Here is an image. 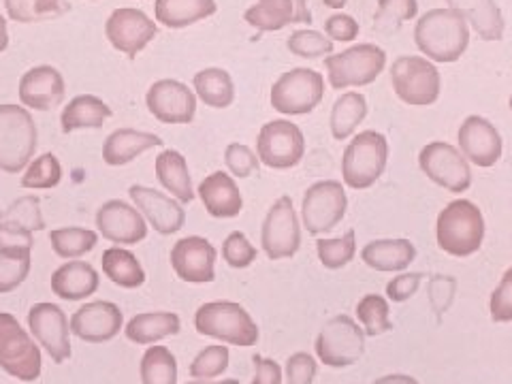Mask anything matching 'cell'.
I'll return each instance as SVG.
<instances>
[{"label": "cell", "mask_w": 512, "mask_h": 384, "mask_svg": "<svg viewBox=\"0 0 512 384\" xmlns=\"http://www.w3.org/2000/svg\"><path fill=\"white\" fill-rule=\"evenodd\" d=\"M419 167L436 186L461 195L472 186V165L453 143L431 141L419 152Z\"/></svg>", "instance_id": "4fadbf2b"}, {"label": "cell", "mask_w": 512, "mask_h": 384, "mask_svg": "<svg viewBox=\"0 0 512 384\" xmlns=\"http://www.w3.org/2000/svg\"><path fill=\"white\" fill-rule=\"evenodd\" d=\"M483 41H502L506 20L495 0H446Z\"/></svg>", "instance_id": "f1b7e54d"}, {"label": "cell", "mask_w": 512, "mask_h": 384, "mask_svg": "<svg viewBox=\"0 0 512 384\" xmlns=\"http://www.w3.org/2000/svg\"><path fill=\"white\" fill-rule=\"evenodd\" d=\"M192 90L197 99L212 109H227L235 101V84L227 69L207 67L192 77Z\"/></svg>", "instance_id": "d590c367"}, {"label": "cell", "mask_w": 512, "mask_h": 384, "mask_svg": "<svg viewBox=\"0 0 512 384\" xmlns=\"http://www.w3.org/2000/svg\"><path fill=\"white\" fill-rule=\"evenodd\" d=\"M261 248L269 261L293 259L301 248V218L295 210L293 199L282 195L263 220Z\"/></svg>", "instance_id": "5bb4252c"}, {"label": "cell", "mask_w": 512, "mask_h": 384, "mask_svg": "<svg viewBox=\"0 0 512 384\" xmlns=\"http://www.w3.org/2000/svg\"><path fill=\"white\" fill-rule=\"evenodd\" d=\"M35 5L47 18H56V15L67 11V7H62V0H35Z\"/></svg>", "instance_id": "9f6ffc18"}, {"label": "cell", "mask_w": 512, "mask_h": 384, "mask_svg": "<svg viewBox=\"0 0 512 384\" xmlns=\"http://www.w3.org/2000/svg\"><path fill=\"white\" fill-rule=\"evenodd\" d=\"M103 276L126 291L143 286L146 282V269H143L137 254L124 246H111L101 256Z\"/></svg>", "instance_id": "e575fe53"}, {"label": "cell", "mask_w": 512, "mask_h": 384, "mask_svg": "<svg viewBox=\"0 0 512 384\" xmlns=\"http://www.w3.org/2000/svg\"><path fill=\"white\" fill-rule=\"evenodd\" d=\"M62 182V165L56 154L45 152L30 160L24 169L20 186L26 190H52Z\"/></svg>", "instance_id": "7bdbcfd3"}, {"label": "cell", "mask_w": 512, "mask_h": 384, "mask_svg": "<svg viewBox=\"0 0 512 384\" xmlns=\"http://www.w3.org/2000/svg\"><path fill=\"white\" fill-rule=\"evenodd\" d=\"M508 109L512 111V94H510V99H508Z\"/></svg>", "instance_id": "be15d7a7"}, {"label": "cell", "mask_w": 512, "mask_h": 384, "mask_svg": "<svg viewBox=\"0 0 512 384\" xmlns=\"http://www.w3.org/2000/svg\"><path fill=\"white\" fill-rule=\"evenodd\" d=\"M335 43L325 35V32H318L312 28H301L295 30L291 37L286 39V50L297 58L306 60H318L327 58L333 54Z\"/></svg>", "instance_id": "f6af8a7d"}, {"label": "cell", "mask_w": 512, "mask_h": 384, "mask_svg": "<svg viewBox=\"0 0 512 384\" xmlns=\"http://www.w3.org/2000/svg\"><path fill=\"white\" fill-rule=\"evenodd\" d=\"M186 384H239V380H233V378H229V380H190Z\"/></svg>", "instance_id": "94428289"}, {"label": "cell", "mask_w": 512, "mask_h": 384, "mask_svg": "<svg viewBox=\"0 0 512 384\" xmlns=\"http://www.w3.org/2000/svg\"><path fill=\"white\" fill-rule=\"evenodd\" d=\"M224 165H227V171L235 180H246L259 171L261 160L250 146H246V143L235 141V143H229L227 150H224Z\"/></svg>", "instance_id": "c3c4849f"}, {"label": "cell", "mask_w": 512, "mask_h": 384, "mask_svg": "<svg viewBox=\"0 0 512 384\" xmlns=\"http://www.w3.org/2000/svg\"><path fill=\"white\" fill-rule=\"evenodd\" d=\"M421 282H423V274H419V271H402V274H397L387 284V293L384 295H387V299L393 303H404L419 293Z\"/></svg>", "instance_id": "816d5d0a"}, {"label": "cell", "mask_w": 512, "mask_h": 384, "mask_svg": "<svg viewBox=\"0 0 512 384\" xmlns=\"http://www.w3.org/2000/svg\"><path fill=\"white\" fill-rule=\"evenodd\" d=\"M141 384H178V359L167 346H148L139 363Z\"/></svg>", "instance_id": "f35d334b"}, {"label": "cell", "mask_w": 512, "mask_h": 384, "mask_svg": "<svg viewBox=\"0 0 512 384\" xmlns=\"http://www.w3.org/2000/svg\"><path fill=\"white\" fill-rule=\"evenodd\" d=\"M45 231L41 199L24 195L0 210V235H35Z\"/></svg>", "instance_id": "836d02e7"}, {"label": "cell", "mask_w": 512, "mask_h": 384, "mask_svg": "<svg viewBox=\"0 0 512 384\" xmlns=\"http://www.w3.org/2000/svg\"><path fill=\"white\" fill-rule=\"evenodd\" d=\"M391 86L397 99L410 107H429L438 103L442 75L436 62L425 56H399L391 64Z\"/></svg>", "instance_id": "ba28073f"}, {"label": "cell", "mask_w": 512, "mask_h": 384, "mask_svg": "<svg viewBox=\"0 0 512 384\" xmlns=\"http://www.w3.org/2000/svg\"><path fill=\"white\" fill-rule=\"evenodd\" d=\"M0 370L22 382L39 380L43 370L41 346L9 312H0Z\"/></svg>", "instance_id": "52a82bcc"}, {"label": "cell", "mask_w": 512, "mask_h": 384, "mask_svg": "<svg viewBox=\"0 0 512 384\" xmlns=\"http://www.w3.org/2000/svg\"><path fill=\"white\" fill-rule=\"evenodd\" d=\"M69 325L71 335L82 342L105 344L124 331V314L114 301H88L73 312Z\"/></svg>", "instance_id": "44dd1931"}, {"label": "cell", "mask_w": 512, "mask_h": 384, "mask_svg": "<svg viewBox=\"0 0 512 384\" xmlns=\"http://www.w3.org/2000/svg\"><path fill=\"white\" fill-rule=\"evenodd\" d=\"M158 24L148 13L135 7L111 11L105 22V37L114 50L128 58H137L156 39Z\"/></svg>", "instance_id": "2e32d148"}, {"label": "cell", "mask_w": 512, "mask_h": 384, "mask_svg": "<svg viewBox=\"0 0 512 384\" xmlns=\"http://www.w3.org/2000/svg\"><path fill=\"white\" fill-rule=\"evenodd\" d=\"M325 99V77L316 69L295 67L282 73L269 92V103L282 116H308Z\"/></svg>", "instance_id": "9c48e42d"}, {"label": "cell", "mask_w": 512, "mask_h": 384, "mask_svg": "<svg viewBox=\"0 0 512 384\" xmlns=\"http://www.w3.org/2000/svg\"><path fill=\"white\" fill-rule=\"evenodd\" d=\"M295 9H297V22L295 24H310L312 22V13L308 7V0H293Z\"/></svg>", "instance_id": "680465c9"}, {"label": "cell", "mask_w": 512, "mask_h": 384, "mask_svg": "<svg viewBox=\"0 0 512 384\" xmlns=\"http://www.w3.org/2000/svg\"><path fill=\"white\" fill-rule=\"evenodd\" d=\"M414 43L427 60L453 64L468 52L470 26L451 7L429 9L414 26Z\"/></svg>", "instance_id": "6da1fadb"}, {"label": "cell", "mask_w": 512, "mask_h": 384, "mask_svg": "<svg viewBox=\"0 0 512 384\" xmlns=\"http://www.w3.org/2000/svg\"><path fill=\"white\" fill-rule=\"evenodd\" d=\"M346 3H348V0H325V5L331 7V9H344Z\"/></svg>", "instance_id": "6125c7cd"}, {"label": "cell", "mask_w": 512, "mask_h": 384, "mask_svg": "<svg viewBox=\"0 0 512 384\" xmlns=\"http://www.w3.org/2000/svg\"><path fill=\"white\" fill-rule=\"evenodd\" d=\"M99 271L86 261L62 263L50 280L52 293L64 301H84L99 291Z\"/></svg>", "instance_id": "4316f807"}, {"label": "cell", "mask_w": 512, "mask_h": 384, "mask_svg": "<svg viewBox=\"0 0 512 384\" xmlns=\"http://www.w3.org/2000/svg\"><path fill=\"white\" fill-rule=\"evenodd\" d=\"M489 316L493 323H512V267H508L489 299Z\"/></svg>", "instance_id": "681fc988"}, {"label": "cell", "mask_w": 512, "mask_h": 384, "mask_svg": "<svg viewBox=\"0 0 512 384\" xmlns=\"http://www.w3.org/2000/svg\"><path fill=\"white\" fill-rule=\"evenodd\" d=\"M318 261L325 269L338 271L355 261L357 256V233L346 231L342 237H325L316 242Z\"/></svg>", "instance_id": "b9f144b4"}, {"label": "cell", "mask_w": 512, "mask_h": 384, "mask_svg": "<svg viewBox=\"0 0 512 384\" xmlns=\"http://www.w3.org/2000/svg\"><path fill=\"white\" fill-rule=\"evenodd\" d=\"M389 303L391 301L387 297L376 293H367L359 299L355 314L357 323L363 327L367 338H378V335H384L393 329Z\"/></svg>", "instance_id": "60d3db41"}, {"label": "cell", "mask_w": 512, "mask_h": 384, "mask_svg": "<svg viewBox=\"0 0 512 384\" xmlns=\"http://www.w3.org/2000/svg\"><path fill=\"white\" fill-rule=\"evenodd\" d=\"M50 244L60 259L75 261L96 248V244H99V231L86 227H60L50 231Z\"/></svg>", "instance_id": "ab89813d"}, {"label": "cell", "mask_w": 512, "mask_h": 384, "mask_svg": "<svg viewBox=\"0 0 512 384\" xmlns=\"http://www.w3.org/2000/svg\"><path fill=\"white\" fill-rule=\"evenodd\" d=\"M169 261L182 282L210 284L216 280L218 250L207 237L188 235L178 239L171 248Z\"/></svg>", "instance_id": "ac0fdd59"}, {"label": "cell", "mask_w": 512, "mask_h": 384, "mask_svg": "<svg viewBox=\"0 0 512 384\" xmlns=\"http://www.w3.org/2000/svg\"><path fill=\"white\" fill-rule=\"evenodd\" d=\"M256 156L269 169H293L306 156V135L291 120H271L261 126L256 137Z\"/></svg>", "instance_id": "7c38bea8"}, {"label": "cell", "mask_w": 512, "mask_h": 384, "mask_svg": "<svg viewBox=\"0 0 512 384\" xmlns=\"http://www.w3.org/2000/svg\"><path fill=\"white\" fill-rule=\"evenodd\" d=\"M195 329L227 346L250 348L261 338L259 325L237 301H207L195 312Z\"/></svg>", "instance_id": "3957f363"}, {"label": "cell", "mask_w": 512, "mask_h": 384, "mask_svg": "<svg viewBox=\"0 0 512 384\" xmlns=\"http://www.w3.org/2000/svg\"><path fill=\"white\" fill-rule=\"evenodd\" d=\"M361 261L380 274H402L416 261V246L406 237L372 239L363 246Z\"/></svg>", "instance_id": "d4e9b609"}, {"label": "cell", "mask_w": 512, "mask_h": 384, "mask_svg": "<svg viewBox=\"0 0 512 384\" xmlns=\"http://www.w3.org/2000/svg\"><path fill=\"white\" fill-rule=\"evenodd\" d=\"M485 216L470 199H455L444 205L436 220L438 248L455 259H468L483 248L485 242Z\"/></svg>", "instance_id": "7a4b0ae2"}, {"label": "cell", "mask_w": 512, "mask_h": 384, "mask_svg": "<svg viewBox=\"0 0 512 384\" xmlns=\"http://www.w3.org/2000/svg\"><path fill=\"white\" fill-rule=\"evenodd\" d=\"M128 197L133 205L146 218L148 227H152L158 235H175L184 229L186 210L184 205L173 199L167 192H160L150 186L133 184L128 188Z\"/></svg>", "instance_id": "7402d4cb"}, {"label": "cell", "mask_w": 512, "mask_h": 384, "mask_svg": "<svg viewBox=\"0 0 512 384\" xmlns=\"http://www.w3.org/2000/svg\"><path fill=\"white\" fill-rule=\"evenodd\" d=\"M28 331L37 344L52 357L56 365L71 359V325L69 316L56 303L41 301L28 310Z\"/></svg>", "instance_id": "9a60e30c"}, {"label": "cell", "mask_w": 512, "mask_h": 384, "mask_svg": "<svg viewBox=\"0 0 512 384\" xmlns=\"http://www.w3.org/2000/svg\"><path fill=\"white\" fill-rule=\"evenodd\" d=\"M39 148V128L24 105H0V171L18 175Z\"/></svg>", "instance_id": "277c9868"}, {"label": "cell", "mask_w": 512, "mask_h": 384, "mask_svg": "<svg viewBox=\"0 0 512 384\" xmlns=\"http://www.w3.org/2000/svg\"><path fill=\"white\" fill-rule=\"evenodd\" d=\"M163 146V139L148 131H137V128H116L109 133L103 143V163L109 167H124L133 163L135 158L146 154L152 148Z\"/></svg>", "instance_id": "484cf974"}, {"label": "cell", "mask_w": 512, "mask_h": 384, "mask_svg": "<svg viewBox=\"0 0 512 384\" xmlns=\"http://www.w3.org/2000/svg\"><path fill=\"white\" fill-rule=\"evenodd\" d=\"M96 231L116 246H137L148 237V222L133 203L109 199L96 210Z\"/></svg>", "instance_id": "e0dca14e"}, {"label": "cell", "mask_w": 512, "mask_h": 384, "mask_svg": "<svg viewBox=\"0 0 512 384\" xmlns=\"http://www.w3.org/2000/svg\"><path fill=\"white\" fill-rule=\"evenodd\" d=\"M254 378L250 384H282L284 370L276 359H267L263 355H254Z\"/></svg>", "instance_id": "11a10c76"}, {"label": "cell", "mask_w": 512, "mask_h": 384, "mask_svg": "<svg viewBox=\"0 0 512 384\" xmlns=\"http://www.w3.org/2000/svg\"><path fill=\"white\" fill-rule=\"evenodd\" d=\"M372 384H421V382L408 374H389V376H382V378L374 380Z\"/></svg>", "instance_id": "6f0895ef"}, {"label": "cell", "mask_w": 512, "mask_h": 384, "mask_svg": "<svg viewBox=\"0 0 512 384\" xmlns=\"http://www.w3.org/2000/svg\"><path fill=\"white\" fill-rule=\"evenodd\" d=\"M32 267V246L0 244V295L22 286Z\"/></svg>", "instance_id": "74e56055"}, {"label": "cell", "mask_w": 512, "mask_h": 384, "mask_svg": "<svg viewBox=\"0 0 512 384\" xmlns=\"http://www.w3.org/2000/svg\"><path fill=\"white\" fill-rule=\"evenodd\" d=\"M389 165V141L382 133L359 131L342 154V184L352 190L372 188Z\"/></svg>", "instance_id": "5b68a950"}, {"label": "cell", "mask_w": 512, "mask_h": 384, "mask_svg": "<svg viewBox=\"0 0 512 384\" xmlns=\"http://www.w3.org/2000/svg\"><path fill=\"white\" fill-rule=\"evenodd\" d=\"M365 338L367 335L355 318L348 314L333 316L316 335V359L333 370L355 365L365 355Z\"/></svg>", "instance_id": "30bf717a"}, {"label": "cell", "mask_w": 512, "mask_h": 384, "mask_svg": "<svg viewBox=\"0 0 512 384\" xmlns=\"http://www.w3.org/2000/svg\"><path fill=\"white\" fill-rule=\"evenodd\" d=\"M457 148L468 163L480 169H491L504 154V139L491 120L483 116H468L457 131Z\"/></svg>", "instance_id": "ffe728a7"}, {"label": "cell", "mask_w": 512, "mask_h": 384, "mask_svg": "<svg viewBox=\"0 0 512 384\" xmlns=\"http://www.w3.org/2000/svg\"><path fill=\"white\" fill-rule=\"evenodd\" d=\"M114 111L96 94H77L62 107L60 128L64 135L84 131V128H101Z\"/></svg>", "instance_id": "4dcf8cb0"}, {"label": "cell", "mask_w": 512, "mask_h": 384, "mask_svg": "<svg viewBox=\"0 0 512 384\" xmlns=\"http://www.w3.org/2000/svg\"><path fill=\"white\" fill-rule=\"evenodd\" d=\"M419 15V0H378L374 28L380 32L397 30Z\"/></svg>", "instance_id": "bcb514c9"}, {"label": "cell", "mask_w": 512, "mask_h": 384, "mask_svg": "<svg viewBox=\"0 0 512 384\" xmlns=\"http://www.w3.org/2000/svg\"><path fill=\"white\" fill-rule=\"evenodd\" d=\"M197 197L212 218L229 220L237 218L244 210V195L229 171H214L205 175V180L197 188Z\"/></svg>", "instance_id": "cb8c5ba5"}, {"label": "cell", "mask_w": 512, "mask_h": 384, "mask_svg": "<svg viewBox=\"0 0 512 384\" xmlns=\"http://www.w3.org/2000/svg\"><path fill=\"white\" fill-rule=\"evenodd\" d=\"M361 26L359 22L352 18L348 13H333L331 18H327L325 22V35L333 41V43H350L359 37Z\"/></svg>", "instance_id": "f5cc1de1"}, {"label": "cell", "mask_w": 512, "mask_h": 384, "mask_svg": "<svg viewBox=\"0 0 512 384\" xmlns=\"http://www.w3.org/2000/svg\"><path fill=\"white\" fill-rule=\"evenodd\" d=\"M367 99L359 90H348L335 99L329 116V128L335 141H348L355 137L359 126L367 118Z\"/></svg>", "instance_id": "d6a6232c"}, {"label": "cell", "mask_w": 512, "mask_h": 384, "mask_svg": "<svg viewBox=\"0 0 512 384\" xmlns=\"http://www.w3.org/2000/svg\"><path fill=\"white\" fill-rule=\"evenodd\" d=\"M5 9L9 20L18 24H37L50 20L47 15L39 13L35 0H5Z\"/></svg>", "instance_id": "db71d44e"}, {"label": "cell", "mask_w": 512, "mask_h": 384, "mask_svg": "<svg viewBox=\"0 0 512 384\" xmlns=\"http://www.w3.org/2000/svg\"><path fill=\"white\" fill-rule=\"evenodd\" d=\"M9 47V28L5 15H0V54H3Z\"/></svg>", "instance_id": "91938a15"}, {"label": "cell", "mask_w": 512, "mask_h": 384, "mask_svg": "<svg viewBox=\"0 0 512 384\" xmlns=\"http://www.w3.org/2000/svg\"><path fill=\"white\" fill-rule=\"evenodd\" d=\"M231 352L227 344H212L199 350L192 359L188 374L192 380H216L229 370Z\"/></svg>", "instance_id": "ee69618b"}, {"label": "cell", "mask_w": 512, "mask_h": 384, "mask_svg": "<svg viewBox=\"0 0 512 384\" xmlns=\"http://www.w3.org/2000/svg\"><path fill=\"white\" fill-rule=\"evenodd\" d=\"M216 0H154V18L160 26L180 30L212 18Z\"/></svg>", "instance_id": "1f68e13d"}, {"label": "cell", "mask_w": 512, "mask_h": 384, "mask_svg": "<svg viewBox=\"0 0 512 384\" xmlns=\"http://www.w3.org/2000/svg\"><path fill=\"white\" fill-rule=\"evenodd\" d=\"M318 374V361L310 352H295L286 359L284 382L286 384H314Z\"/></svg>", "instance_id": "f907efd6"}, {"label": "cell", "mask_w": 512, "mask_h": 384, "mask_svg": "<svg viewBox=\"0 0 512 384\" xmlns=\"http://www.w3.org/2000/svg\"><path fill=\"white\" fill-rule=\"evenodd\" d=\"M154 173L158 184L165 188L167 195L178 199L182 205L195 201L197 190L192 186V175L188 169V160L182 152L167 148L154 160Z\"/></svg>", "instance_id": "83f0119b"}, {"label": "cell", "mask_w": 512, "mask_h": 384, "mask_svg": "<svg viewBox=\"0 0 512 384\" xmlns=\"http://www.w3.org/2000/svg\"><path fill=\"white\" fill-rule=\"evenodd\" d=\"M325 69L333 90L363 88L374 84L387 69V52L376 43H359L340 54L327 56Z\"/></svg>", "instance_id": "8992f818"}, {"label": "cell", "mask_w": 512, "mask_h": 384, "mask_svg": "<svg viewBox=\"0 0 512 384\" xmlns=\"http://www.w3.org/2000/svg\"><path fill=\"white\" fill-rule=\"evenodd\" d=\"M197 94L178 79H158L146 92V107L163 124H190L197 116Z\"/></svg>", "instance_id": "d6986e66"}, {"label": "cell", "mask_w": 512, "mask_h": 384, "mask_svg": "<svg viewBox=\"0 0 512 384\" xmlns=\"http://www.w3.org/2000/svg\"><path fill=\"white\" fill-rule=\"evenodd\" d=\"M256 256H259V250L242 231L229 233L222 242V261L233 269H248L256 261Z\"/></svg>", "instance_id": "7dc6e473"}, {"label": "cell", "mask_w": 512, "mask_h": 384, "mask_svg": "<svg viewBox=\"0 0 512 384\" xmlns=\"http://www.w3.org/2000/svg\"><path fill=\"white\" fill-rule=\"evenodd\" d=\"M180 331L182 318L175 312H141L124 325L126 340L137 346L158 344L167 338H173Z\"/></svg>", "instance_id": "f546056e"}, {"label": "cell", "mask_w": 512, "mask_h": 384, "mask_svg": "<svg viewBox=\"0 0 512 384\" xmlns=\"http://www.w3.org/2000/svg\"><path fill=\"white\" fill-rule=\"evenodd\" d=\"M244 20L261 32H278L297 22L293 0H256L246 9Z\"/></svg>", "instance_id": "8d00e7d4"}, {"label": "cell", "mask_w": 512, "mask_h": 384, "mask_svg": "<svg viewBox=\"0 0 512 384\" xmlns=\"http://www.w3.org/2000/svg\"><path fill=\"white\" fill-rule=\"evenodd\" d=\"M64 94H67V82L52 64H39L20 77V103L30 111H50L60 107Z\"/></svg>", "instance_id": "603a6c76"}, {"label": "cell", "mask_w": 512, "mask_h": 384, "mask_svg": "<svg viewBox=\"0 0 512 384\" xmlns=\"http://www.w3.org/2000/svg\"><path fill=\"white\" fill-rule=\"evenodd\" d=\"M348 195L338 180H320L312 184L301 201V227L310 235H325L346 218Z\"/></svg>", "instance_id": "8fae6325"}]
</instances>
